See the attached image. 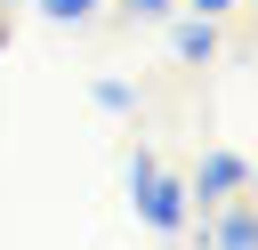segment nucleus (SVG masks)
Wrapping results in <instances>:
<instances>
[{
	"label": "nucleus",
	"mask_w": 258,
	"mask_h": 250,
	"mask_svg": "<svg viewBox=\"0 0 258 250\" xmlns=\"http://www.w3.org/2000/svg\"><path fill=\"white\" fill-rule=\"evenodd\" d=\"M129 210L153 226V234H185V218H194V202H185V185L153 161V153H129Z\"/></svg>",
	"instance_id": "nucleus-1"
},
{
	"label": "nucleus",
	"mask_w": 258,
	"mask_h": 250,
	"mask_svg": "<svg viewBox=\"0 0 258 250\" xmlns=\"http://www.w3.org/2000/svg\"><path fill=\"white\" fill-rule=\"evenodd\" d=\"M250 185V161L242 153H202V169L185 177V202H234Z\"/></svg>",
	"instance_id": "nucleus-2"
},
{
	"label": "nucleus",
	"mask_w": 258,
	"mask_h": 250,
	"mask_svg": "<svg viewBox=\"0 0 258 250\" xmlns=\"http://www.w3.org/2000/svg\"><path fill=\"white\" fill-rule=\"evenodd\" d=\"M169 48H177V65H210L218 56V16H185L169 32Z\"/></svg>",
	"instance_id": "nucleus-3"
},
{
	"label": "nucleus",
	"mask_w": 258,
	"mask_h": 250,
	"mask_svg": "<svg viewBox=\"0 0 258 250\" xmlns=\"http://www.w3.org/2000/svg\"><path fill=\"white\" fill-rule=\"evenodd\" d=\"M210 250H250V210H242V202H218V234H210Z\"/></svg>",
	"instance_id": "nucleus-4"
},
{
	"label": "nucleus",
	"mask_w": 258,
	"mask_h": 250,
	"mask_svg": "<svg viewBox=\"0 0 258 250\" xmlns=\"http://www.w3.org/2000/svg\"><path fill=\"white\" fill-rule=\"evenodd\" d=\"M97 8H105V0H40V16H48V24H89Z\"/></svg>",
	"instance_id": "nucleus-5"
},
{
	"label": "nucleus",
	"mask_w": 258,
	"mask_h": 250,
	"mask_svg": "<svg viewBox=\"0 0 258 250\" xmlns=\"http://www.w3.org/2000/svg\"><path fill=\"white\" fill-rule=\"evenodd\" d=\"M97 113H137V89L129 81H97Z\"/></svg>",
	"instance_id": "nucleus-6"
},
{
	"label": "nucleus",
	"mask_w": 258,
	"mask_h": 250,
	"mask_svg": "<svg viewBox=\"0 0 258 250\" xmlns=\"http://www.w3.org/2000/svg\"><path fill=\"white\" fill-rule=\"evenodd\" d=\"M121 8H129V16H137V24H161V16H169V8H177V0H121Z\"/></svg>",
	"instance_id": "nucleus-7"
},
{
	"label": "nucleus",
	"mask_w": 258,
	"mask_h": 250,
	"mask_svg": "<svg viewBox=\"0 0 258 250\" xmlns=\"http://www.w3.org/2000/svg\"><path fill=\"white\" fill-rule=\"evenodd\" d=\"M185 8H194V16H226L234 0H185Z\"/></svg>",
	"instance_id": "nucleus-8"
},
{
	"label": "nucleus",
	"mask_w": 258,
	"mask_h": 250,
	"mask_svg": "<svg viewBox=\"0 0 258 250\" xmlns=\"http://www.w3.org/2000/svg\"><path fill=\"white\" fill-rule=\"evenodd\" d=\"M8 8H16V0H8Z\"/></svg>",
	"instance_id": "nucleus-9"
}]
</instances>
